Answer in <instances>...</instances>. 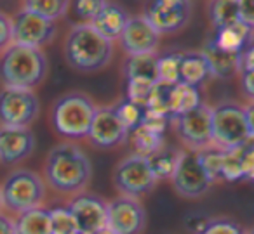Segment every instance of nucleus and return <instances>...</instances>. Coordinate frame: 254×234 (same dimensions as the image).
<instances>
[{
    "label": "nucleus",
    "mask_w": 254,
    "mask_h": 234,
    "mask_svg": "<svg viewBox=\"0 0 254 234\" xmlns=\"http://www.w3.org/2000/svg\"><path fill=\"white\" fill-rule=\"evenodd\" d=\"M239 21L254 30V0H239Z\"/></svg>",
    "instance_id": "39"
},
{
    "label": "nucleus",
    "mask_w": 254,
    "mask_h": 234,
    "mask_svg": "<svg viewBox=\"0 0 254 234\" xmlns=\"http://www.w3.org/2000/svg\"><path fill=\"white\" fill-rule=\"evenodd\" d=\"M212 42L221 50L232 54H242L254 44V30L246 26L244 23L237 21L225 28H219L214 32Z\"/></svg>",
    "instance_id": "20"
},
{
    "label": "nucleus",
    "mask_w": 254,
    "mask_h": 234,
    "mask_svg": "<svg viewBox=\"0 0 254 234\" xmlns=\"http://www.w3.org/2000/svg\"><path fill=\"white\" fill-rule=\"evenodd\" d=\"M244 181L254 182V140H249L244 147Z\"/></svg>",
    "instance_id": "38"
},
{
    "label": "nucleus",
    "mask_w": 254,
    "mask_h": 234,
    "mask_svg": "<svg viewBox=\"0 0 254 234\" xmlns=\"http://www.w3.org/2000/svg\"><path fill=\"white\" fill-rule=\"evenodd\" d=\"M113 106H115L117 116H119V120L122 122V125L129 130V134L141 125V120H143V108L141 106L134 104V102H131V101H127V99H124V101L117 102V104H113Z\"/></svg>",
    "instance_id": "33"
},
{
    "label": "nucleus",
    "mask_w": 254,
    "mask_h": 234,
    "mask_svg": "<svg viewBox=\"0 0 254 234\" xmlns=\"http://www.w3.org/2000/svg\"><path fill=\"white\" fill-rule=\"evenodd\" d=\"M198 234H244V231L235 220L218 217V219L207 220L205 227Z\"/></svg>",
    "instance_id": "35"
},
{
    "label": "nucleus",
    "mask_w": 254,
    "mask_h": 234,
    "mask_svg": "<svg viewBox=\"0 0 254 234\" xmlns=\"http://www.w3.org/2000/svg\"><path fill=\"white\" fill-rule=\"evenodd\" d=\"M35 149V136L25 127H0V163L16 165Z\"/></svg>",
    "instance_id": "17"
},
{
    "label": "nucleus",
    "mask_w": 254,
    "mask_h": 234,
    "mask_svg": "<svg viewBox=\"0 0 254 234\" xmlns=\"http://www.w3.org/2000/svg\"><path fill=\"white\" fill-rule=\"evenodd\" d=\"M73 215L80 233L96 234L106 229V213H108V201L99 198L92 192H80L70 199L66 206Z\"/></svg>",
    "instance_id": "15"
},
{
    "label": "nucleus",
    "mask_w": 254,
    "mask_h": 234,
    "mask_svg": "<svg viewBox=\"0 0 254 234\" xmlns=\"http://www.w3.org/2000/svg\"><path fill=\"white\" fill-rule=\"evenodd\" d=\"M244 115H246L249 139L254 140V101H247L246 104H244Z\"/></svg>",
    "instance_id": "41"
},
{
    "label": "nucleus",
    "mask_w": 254,
    "mask_h": 234,
    "mask_svg": "<svg viewBox=\"0 0 254 234\" xmlns=\"http://www.w3.org/2000/svg\"><path fill=\"white\" fill-rule=\"evenodd\" d=\"M180 154H181V151L167 149V147L164 146L162 149H159L157 153H153L152 156H148L157 181H171L174 170H176Z\"/></svg>",
    "instance_id": "27"
},
{
    "label": "nucleus",
    "mask_w": 254,
    "mask_h": 234,
    "mask_svg": "<svg viewBox=\"0 0 254 234\" xmlns=\"http://www.w3.org/2000/svg\"><path fill=\"white\" fill-rule=\"evenodd\" d=\"M96 234H113L110 229H103V231H99V233H96Z\"/></svg>",
    "instance_id": "44"
},
{
    "label": "nucleus",
    "mask_w": 254,
    "mask_h": 234,
    "mask_svg": "<svg viewBox=\"0 0 254 234\" xmlns=\"http://www.w3.org/2000/svg\"><path fill=\"white\" fill-rule=\"evenodd\" d=\"M200 89L188 84H176L169 91V113L173 116H180L190 113L202 104Z\"/></svg>",
    "instance_id": "22"
},
{
    "label": "nucleus",
    "mask_w": 254,
    "mask_h": 234,
    "mask_svg": "<svg viewBox=\"0 0 254 234\" xmlns=\"http://www.w3.org/2000/svg\"><path fill=\"white\" fill-rule=\"evenodd\" d=\"M98 104L82 91L61 94L51 106V125L60 137L66 140L84 139L89 136Z\"/></svg>",
    "instance_id": "4"
},
{
    "label": "nucleus",
    "mask_w": 254,
    "mask_h": 234,
    "mask_svg": "<svg viewBox=\"0 0 254 234\" xmlns=\"http://www.w3.org/2000/svg\"><path fill=\"white\" fill-rule=\"evenodd\" d=\"M115 44L101 37L87 23H77L68 30L63 54L68 66L78 73H96L110 64Z\"/></svg>",
    "instance_id": "2"
},
{
    "label": "nucleus",
    "mask_w": 254,
    "mask_h": 234,
    "mask_svg": "<svg viewBox=\"0 0 254 234\" xmlns=\"http://www.w3.org/2000/svg\"><path fill=\"white\" fill-rule=\"evenodd\" d=\"M160 33L143 14L131 16L124 28L119 44L127 56H150L159 49Z\"/></svg>",
    "instance_id": "16"
},
{
    "label": "nucleus",
    "mask_w": 254,
    "mask_h": 234,
    "mask_svg": "<svg viewBox=\"0 0 254 234\" xmlns=\"http://www.w3.org/2000/svg\"><path fill=\"white\" fill-rule=\"evenodd\" d=\"M157 177L152 170L148 156L129 154L117 163L113 170V186L120 196L138 198L145 196L157 186Z\"/></svg>",
    "instance_id": "7"
},
{
    "label": "nucleus",
    "mask_w": 254,
    "mask_h": 234,
    "mask_svg": "<svg viewBox=\"0 0 254 234\" xmlns=\"http://www.w3.org/2000/svg\"><path fill=\"white\" fill-rule=\"evenodd\" d=\"M21 7L40 16V18L47 19V21L54 23L56 19L66 16L71 5L66 0H30V2H25Z\"/></svg>",
    "instance_id": "26"
},
{
    "label": "nucleus",
    "mask_w": 254,
    "mask_h": 234,
    "mask_svg": "<svg viewBox=\"0 0 254 234\" xmlns=\"http://www.w3.org/2000/svg\"><path fill=\"white\" fill-rule=\"evenodd\" d=\"M56 37V25L26 9H19L12 18V44L33 49L49 46Z\"/></svg>",
    "instance_id": "13"
},
{
    "label": "nucleus",
    "mask_w": 254,
    "mask_h": 234,
    "mask_svg": "<svg viewBox=\"0 0 254 234\" xmlns=\"http://www.w3.org/2000/svg\"><path fill=\"white\" fill-rule=\"evenodd\" d=\"M12 44V19L0 11V52Z\"/></svg>",
    "instance_id": "37"
},
{
    "label": "nucleus",
    "mask_w": 254,
    "mask_h": 234,
    "mask_svg": "<svg viewBox=\"0 0 254 234\" xmlns=\"http://www.w3.org/2000/svg\"><path fill=\"white\" fill-rule=\"evenodd\" d=\"M87 139L98 149H112L129 140V130L119 120L115 106H98Z\"/></svg>",
    "instance_id": "14"
},
{
    "label": "nucleus",
    "mask_w": 254,
    "mask_h": 234,
    "mask_svg": "<svg viewBox=\"0 0 254 234\" xmlns=\"http://www.w3.org/2000/svg\"><path fill=\"white\" fill-rule=\"evenodd\" d=\"M103 5H105V2H101V0H80V2H77V4L73 5V11H75V14L78 16L80 23L91 25L92 19H94L96 16L99 14V11L103 9Z\"/></svg>",
    "instance_id": "36"
},
{
    "label": "nucleus",
    "mask_w": 254,
    "mask_h": 234,
    "mask_svg": "<svg viewBox=\"0 0 254 234\" xmlns=\"http://www.w3.org/2000/svg\"><path fill=\"white\" fill-rule=\"evenodd\" d=\"M51 226H53V234H73L78 231L77 222L66 206L51 210Z\"/></svg>",
    "instance_id": "34"
},
{
    "label": "nucleus",
    "mask_w": 254,
    "mask_h": 234,
    "mask_svg": "<svg viewBox=\"0 0 254 234\" xmlns=\"http://www.w3.org/2000/svg\"><path fill=\"white\" fill-rule=\"evenodd\" d=\"M73 234H85V233H80V231H77V233H73Z\"/></svg>",
    "instance_id": "47"
},
{
    "label": "nucleus",
    "mask_w": 254,
    "mask_h": 234,
    "mask_svg": "<svg viewBox=\"0 0 254 234\" xmlns=\"http://www.w3.org/2000/svg\"><path fill=\"white\" fill-rule=\"evenodd\" d=\"M14 222L16 234H53L51 210H46L42 206L19 213Z\"/></svg>",
    "instance_id": "23"
},
{
    "label": "nucleus",
    "mask_w": 254,
    "mask_h": 234,
    "mask_svg": "<svg viewBox=\"0 0 254 234\" xmlns=\"http://www.w3.org/2000/svg\"><path fill=\"white\" fill-rule=\"evenodd\" d=\"M40 101L33 91L0 89V127H25L30 129L39 118Z\"/></svg>",
    "instance_id": "9"
},
{
    "label": "nucleus",
    "mask_w": 254,
    "mask_h": 234,
    "mask_svg": "<svg viewBox=\"0 0 254 234\" xmlns=\"http://www.w3.org/2000/svg\"><path fill=\"white\" fill-rule=\"evenodd\" d=\"M0 234H16V222L0 212Z\"/></svg>",
    "instance_id": "43"
},
{
    "label": "nucleus",
    "mask_w": 254,
    "mask_h": 234,
    "mask_svg": "<svg viewBox=\"0 0 254 234\" xmlns=\"http://www.w3.org/2000/svg\"><path fill=\"white\" fill-rule=\"evenodd\" d=\"M131 142L134 146V153L141 156H152L159 149L164 147V134H157L139 125L136 130L129 134Z\"/></svg>",
    "instance_id": "25"
},
{
    "label": "nucleus",
    "mask_w": 254,
    "mask_h": 234,
    "mask_svg": "<svg viewBox=\"0 0 254 234\" xmlns=\"http://www.w3.org/2000/svg\"><path fill=\"white\" fill-rule=\"evenodd\" d=\"M193 12L191 2L185 0H157L145 5L143 16L160 33H176L188 25Z\"/></svg>",
    "instance_id": "11"
},
{
    "label": "nucleus",
    "mask_w": 254,
    "mask_h": 234,
    "mask_svg": "<svg viewBox=\"0 0 254 234\" xmlns=\"http://www.w3.org/2000/svg\"><path fill=\"white\" fill-rule=\"evenodd\" d=\"M180 64H181V52H169L157 57V66H155L157 84H162V85L180 84Z\"/></svg>",
    "instance_id": "28"
},
{
    "label": "nucleus",
    "mask_w": 254,
    "mask_h": 234,
    "mask_svg": "<svg viewBox=\"0 0 254 234\" xmlns=\"http://www.w3.org/2000/svg\"><path fill=\"white\" fill-rule=\"evenodd\" d=\"M223 153H225V151H219L218 147H214V146H209L202 151H197L198 160H200L202 167H204L205 174H207L209 179L212 181V184L221 181Z\"/></svg>",
    "instance_id": "32"
},
{
    "label": "nucleus",
    "mask_w": 254,
    "mask_h": 234,
    "mask_svg": "<svg viewBox=\"0 0 254 234\" xmlns=\"http://www.w3.org/2000/svg\"><path fill=\"white\" fill-rule=\"evenodd\" d=\"M211 77L209 66L205 57L200 50H188L181 52V64H180V84H188L193 87H200L205 78Z\"/></svg>",
    "instance_id": "21"
},
{
    "label": "nucleus",
    "mask_w": 254,
    "mask_h": 234,
    "mask_svg": "<svg viewBox=\"0 0 254 234\" xmlns=\"http://www.w3.org/2000/svg\"><path fill=\"white\" fill-rule=\"evenodd\" d=\"M171 184L181 198L197 199L211 189L212 181L205 174L197 153L187 149L181 151L176 170L171 177Z\"/></svg>",
    "instance_id": "10"
},
{
    "label": "nucleus",
    "mask_w": 254,
    "mask_h": 234,
    "mask_svg": "<svg viewBox=\"0 0 254 234\" xmlns=\"http://www.w3.org/2000/svg\"><path fill=\"white\" fill-rule=\"evenodd\" d=\"M2 206L14 213L42 206L46 199V182L37 172L28 168H18L11 172L0 186Z\"/></svg>",
    "instance_id": "5"
},
{
    "label": "nucleus",
    "mask_w": 254,
    "mask_h": 234,
    "mask_svg": "<svg viewBox=\"0 0 254 234\" xmlns=\"http://www.w3.org/2000/svg\"><path fill=\"white\" fill-rule=\"evenodd\" d=\"M155 66H157V56L150 54V56H129L124 63V75L126 78H150L155 80Z\"/></svg>",
    "instance_id": "29"
},
{
    "label": "nucleus",
    "mask_w": 254,
    "mask_h": 234,
    "mask_svg": "<svg viewBox=\"0 0 254 234\" xmlns=\"http://www.w3.org/2000/svg\"><path fill=\"white\" fill-rule=\"evenodd\" d=\"M207 16L216 30L239 21V0H218L207 4Z\"/></svg>",
    "instance_id": "24"
},
{
    "label": "nucleus",
    "mask_w": 254,
    "mask_h": 234,
    "mask_svg": "<svg viewBox=\"0 0 254 234\" xmlns=\"http://www.w3.org/2000/svg\"><path fill=\"white\" fill-rule=\"evenodd\" d=\"M92 179V165L85 151L71 140L51 147L44 161V182L60 194H80Z\"/></svg>",
    "instance_id": "1"
},
{
    "label": "nucleus",
    "mask_w": 254,
    "mask_h": 234,
    "mask_svg": "<svg viewBox=\"0 0 254 234\" xmlns=\"http://www.w3.org/2000/svg\"><path fill=\"white\" fill-rule=\"evenodd\" d=\"M0 210H2V196H0Z\"/></svg>",
    "instance_id": "46"
},
{
    "label": "nucleus",
    "mask_w": 254,
    "mask_h": 234,
    "mask_svg": "<svg viewBox=\"0 0 254 234\" xmlns=\"http://www.w3.org/2000/svg\"><path fill=\"white\" fill-rule=\"evenodd\" d=\"M242 70H254V44L240 56V71Z\"/></svg>",
    "instance_id": "42"
},
{
    "label": "nucleus",
    "mask_w": 254,
    "mask_h": 234,
    "mask_svg": "<svg viewBox=\"0 0 254 234\" xmlns=\"http://www.w3.org/2000/svg\"><path fill=\"white\" fill-rule=\"evenodd\" d=\"M240 91L249 101H254V70L240 71Z\"/></svg>",
    "instance_id": "40"
},
{
    "label": "nucleus",
    "mask_w": 254,
    "mask_h": 234,
    "mask_svg": "<svg viewBox=\"0 0 254 234\" xmlns=\"http://www.w3.org/2000/svg\"><path fill=\"white\" fill-rule=\"evenodd\" d=\"M244 234H254V227H253V229H249V231H246Z\"/></svg>",
    "instance_id": "45"
},
{
    "label": "nucleus",
    "mask_w": 254,
    "mask_h": 234,
    "mask_svg": "<svg viewBox=\"0 0 254 234\" xmlns=\"http://www.w3.org/2000/svg\"><path fill=\"white\" fill-rule=\"evenodd\" d=\"M244 147H246V144H244L242 147H237V149L225 151V153H223L221 181L235 182V181L244 179V170H242Z\"/></svg>",
    "instance_id": "30"
},
{
    "label": "nucleus",
    "mask_w": 254,
    "mask_h": 234,
    "mask_svg": "<svg viewBox=\"0 0 254 234\" xmlns=\"http://www.w3.org/2000/svg\"><path fill=\"white\" fill-rule=\"evenodd\" d=\"M200 52L207 61L211 77L226 80V78H232L237 73H240V56L242 54H232L226 52V50H221L212 42V39L204 44Z\"/></svg>",
    "instance_id": "19"
},
{
    "label": "nucleus",
    "mask_w": 254,
    "mask_h": 234,
    "mask_svg": "<svg viewBox=\"0 0 254 234\" xmlns=\"http://www.w3.org/2000/svg\"><path fill=\"white\" fill-rule=\"evenodd\" d=\"M212 146L219 151H232L249 142L244 106L235 101H221L212 106Z\"/></svg>",
    "instance_id": "6"
},
{
    "label": "nucleus",
    "mask_w": 254,
    "mask_h": 234,
    "mask_svg": "<svg viewBox=\"0 0 254 234\" xmlns=\"http://www.w3.org/2000/svg\"><path fill=\"white\" fill-rule=\"evenodd\" d=\"M49 63L42 49L11 44L0 52V84L5 89L33 91L47 77Z\"/></svg>",
    "instance_id": "3"
},
{
    "label": "nucleus",
    "mask_w": 254,
    "mask_h": 234,
    "mask_svg": "<svg viewBox=\"0 0 254 234\" xmlns=\"http://www.w3.org/2000/svg\"><path fill=\"white\" fill-rule=\"evenodd\" d=\"M146 226V212L138 198L117 196L108 201L106 229L113 234H141Z\"/></svg>",
    "instance_id": "12"
},
{
    "label": "nucleus",
    "mask_w": 254,
    "mask_h": 234,
    "mask_svg": "<svg viewBox=\"0 0 254 234\" xmlns=\"http://www.w3.org/2000/svg\"><path fill=\"white\" fill-rule=\"evenodd\" d=\"M157 82L150 80V78H127V87H126V94H127V101L134 102V104L145 108L146 101H148L150 94H152L153 87H155Z\"/></svg>",
    "instance_id": "31"
},
{
    "label": "nucleus",
    "mask_w": 254,
    "mask_h": 234,
    "mask_svg": "<svg viewBox=\"0 0 254 234\" xmlns=\"http://www.w3.org/2000/svg\"><path fill=\"white\" fill-rule=\"evenodd\" d=\"M212 106L202 102L197 109L185 113L180 116H173L169 125L173 127L178 139L187 146L188 151H202L212 146Z\"/></svg>",
    "instance_id": "8"
},
{
    "label": "nucleus",
    "mask_w": 254,
    "mask_h": 234,
    "mask_svg": "<svg viewBox=\"0 0 254 234\" xmlns=\"http://www.w3.org/2000/svg\"><path fill=\"white\" fill-rule=\"evenodd\" d=\"M129 18H131L129 12L120 4H117V2H105L99 14L92 19L91 26L101 37H105L106 40L115 44L120 39V35H122Z\"/></svg>",
    "instance_id": "18"
}]
</instances>
